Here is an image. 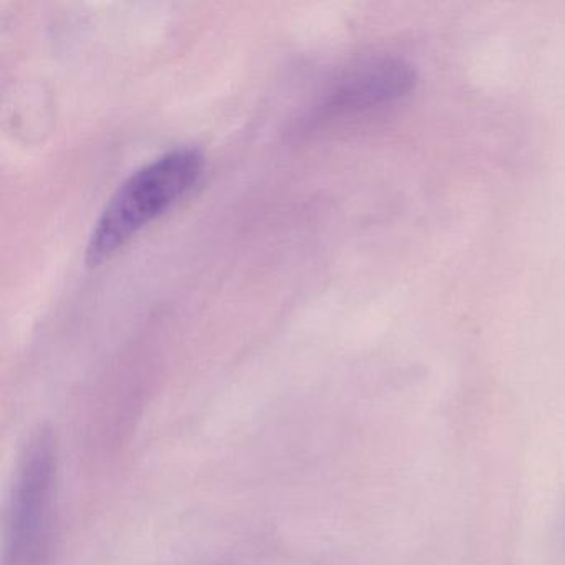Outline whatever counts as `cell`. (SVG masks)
Wrapping results in <instances>:
<instances>
[{
  "label": "cell",
  "mask_w": 565,
  "mask_h": 565,
  "mask_svg": "<svg viewBox=\"0 0 565 565\" xmlns=\"http://www.w3.org/2000/svg\"><path fill=\"white\" fill-rule=\"evenodd\" d=\"M204 168L206 158L198 148L181 147L135 171L95 223L85 250L87 266L107 263L148 224L163 216L193 190Z\"/></svg>",
  "instance_id": "cell-1"
},
{
  "label": "cell",
  "mask_w": 565,
  "mask_h": 565,
  "mask_svg": "<svg viewBox=\"0 0 565 565\" xmlns=\"http://www.w3.org/2000/svg\"><path fill=\"white\" fill-rule=\"evenodd\" d=\"M55 481V446L47 433L29 445L12 501V557L35 564L47 545Z\"/></svg>",
  "instance_id": "cell-2"
},
{
  "label": "cell",
  "mask_w": 565,
  "mask_h": 565,
  "mask_svg": "<svg viewBox=\"0 0 565 565\" xmlns=\"http://www.w3.org/2000/svg\"><path fill=\"white\" fill-rule=\"evenodd\" d=\"M415 82V68L403 58H366L333 82L320 110L327 117H335L383 107L405 97Z\"/></svg>",
  "instance_id": "cell-3"
}]
</instances>
